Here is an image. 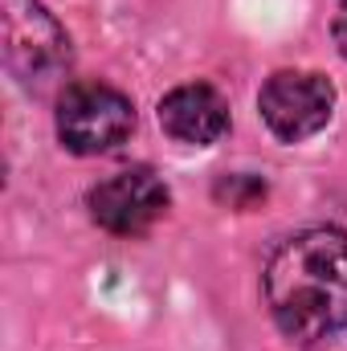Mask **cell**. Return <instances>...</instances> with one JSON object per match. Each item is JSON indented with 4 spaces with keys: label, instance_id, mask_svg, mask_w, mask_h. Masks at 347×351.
<instances>
[{
    "label": "cell",
    "instance_id": "obj_3",
    "mask_svg": "<svg viewBox=\"0 0 347 351\" xmlns=\"http://www.w3.org/2000/svg\"><path fill=\"white\" fill-rule=\"evenodd\" d=\"M135 131V102L110 82H70L58 98V139L74 156H102Z\"/></svg>",
    "mask_w": 347,
    "mask_h": 351
},
{
    "label": "cell",
    "instance_id": "obj_1",
    "mask_svg": "<svg viewBox=\"0 0 347 351\" xmlns=\"http://www.w3.org/2000/svg\"><path fill=\"white\" fill-rule=\"evenodd\" d=\"M261 294L278 331L294 343H319L347 327V233L298 229L282 237L261 269Z\"/></svg>",
    "mask_w": 347,
    "mask_h": 351
},
{
    "label": "cell",
    "instance_id": "obj_6",
    "mask_svg": "<svg viewBox=\"0 0 347 351\" xmlns=\"http://www.w3.org/2000/svg\"><path fill=\"white\" fill-rule=\"evenodd\" d=\"M160 127L176 143L208 147L229 131V102L225 94L208 82H184L160 98Z\"/></svg>",
    "mask_w": 347,
    "mask_h": 351
},
{
    "label": "cell",
    "instance_id": "obj_7",
    "mask_svg": "<svg viewBox=\"0 0 347 351\" xmlns=\"http://www.w3.org/2000/svg\"><path fill=\"white\" fill-rule=\"evenodd\" d=\"M217 200H229L233 208H254L265 200V180L258 176H225L217 184Z\"/></svg>",
    "mask_w": 347,
    "mask_h": 351
},
{
    "label": "cell",
    "instance_id": "obj_4",
    "mask_svg": "<svg viewBox=\"0 0 347 351\" xmlns=\"http://www.w3.org/2000/svg\"><path fill=\"white\" fill-rule=\"evenodd\" d=\"M261 123L282 143H302L319 135L335 114V86L315 70H278L258 94Z\"/></svg>",
    "mask_w": 347,
    "mask_h": 351
},
{
    "label": "cell",
    "instance_id": "obj_8",
    "mask_svg": "<svg viewBox=\"0 0 347 351\" xmlns=\"http://www.w3.org/2000/svg\"><path fill=\"white\" fill-rule=\"evenodd\" d=\"M331 37H335V49L344 53V62H347V0H339V8L331 16Z\"/></svg>",
    "mask_w": 347,
    "mask_h": 351
},
{
    "label": "cell",
    "instance_id": "obj_2",
    "mask_svg": "<svg viewBox=\"0 0 347 351\" xmlns=\"http://www.w3.org/2000/svg\"><path fill=\"white\" fill-rule=\"evenodd\" d=\"M0 53L21 86H45L70 66V33L41 0H0Z\"/></svg>",
    "mask_w": 347,
    "mask_h": 351
},
{
    "label": "cell",
    "instance_id": "obj_5",
    "mask_svg": "<svg viewBox=\"0 0 347 351\" xmlns=\"http://www.w3.org/2000/svg\"><path fill=\"white\" fill-rule=\"evenodd\" d=\"M90 221L110 237H143L172 204V192L152 168H127L98 180L86 196Z\"/></svg>",
    "mask_w": 347,
    "mask_h": 351
}]
</instances>
